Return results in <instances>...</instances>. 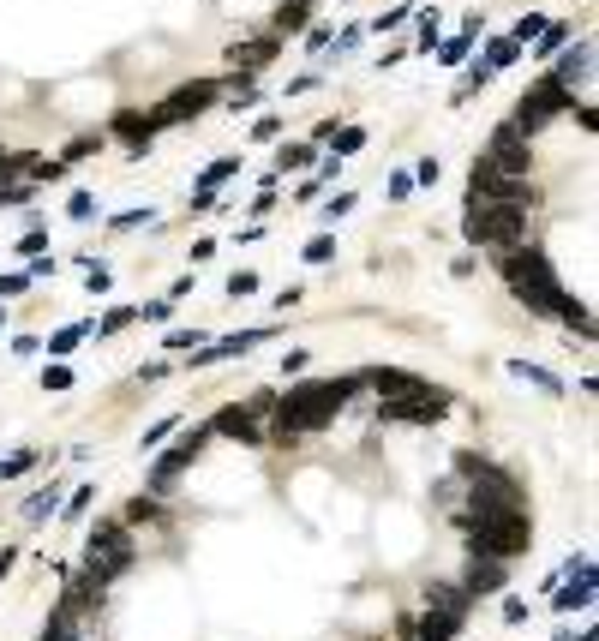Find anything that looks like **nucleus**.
I'll return each instance as SVG.
<instances>
[{
    "label": "nucleus",
    "instance_id": "obj_16",
    "mask_svg": "<svg viewBox=\"0 0 599 641\" xmlns=\"http://www.w3.org/2000/svg\"><path fill=\"white\" fill-rule=\"evenodd\" d=\"M587 66H594V48L581 42V48H569V55H558V66H552V79H558L563 90H576V84L587 79Z\"/></svg>",
    "mask_w": 599,
    "mask_h": 641
},
{
    "label": "nucleus",
    "instance_id": "obj_45",
    "mask_svg": "<svg viewBox=\"0 0 599 641\" xmlns=\"http://www.w3.org/2000/svg\"><path fill=\"white\" fill-rule=\"evenodd\" d=\"M390 198H414V174H390Z\"/></svg>",
    "mask_w": 599,
    "mask_h": 641
},
{
    "label": "nucleus",
    "instance_id": "obj_5",
    "mask_svg": "<svg viewBox=\"0 0 599 641\" xmlns=\"http://www.w3.org/2000/svg\"><path fill=\"white\" fill-rule=\"evenodd\" d=\"M126 563H132V534H126V521H97L90 540H84V576H97L102 587H108L114 576H126Z\"/></svg>",
    "mask_w": 599,
    "mask_h": 641
},
{
    "label": "nucleus",
    "instance_id": "obj_24",
    "mask_svg": "<svg viewBox=\"0 0 599 641\" xmlns=\"http://www.w3.org/2000/svg\"><path fill=\"white\" fill-rule=\"evenodd\" d=\"M563 42H569V24H539V42L527 48V55H539V61H552V55H563Z\"/></svg>",
    "mask_w": 599,
    "mask_h": 641
},
{
    "label": "nucleus",
    "instance_id": "obj_2",
    "mask_svg": "<svg viewBox=\"0 0 599 641\" xmlns=\"http://www.w3.org/2000/svg\"><path fill=\"white\" fill-rule=\"evenodd\" d=\"M498 270H503V282H510V294H516L527 312H539V318H558V306L569 300L563 294V282H558V270L545 264V252L539 246H510V252H498Z\"/></svg>",
    "mask_w": 599,
    "mask_h": 641
},
{
    "label": "nucleus",
    "instance_id": "obj_37",
    "mask_svg": "<svg viewBox=\"0 0 599 641\" xmlns=\"http://www.w3.org/2000/svg\"><path fill=\"white\" fill-rule=\"evenodd\" d=\"M228 294H234V300L258 294V276H252V270H234V276H228Z\"/></svg>",
    "mask_w": 599,
    "mask_h": 641
},
{
    "label": "nucleus",
    "instance_id": "obj_23",
    "mask_svg": "<svg viewBox=\"0 0 599 641\" xmlns=\"http://www.w3.org/2000/svg\"><path fill=\"white\" fill-rule=\"evenodd\" d=\"M521 61V42L516 37H492L485 42V66H492V72H503V66H516Z\"/></svg>",
    "mask_w": 599,
    "mask_h": 641
},
{
    "label": "nucleus",
    "instance_id": "obj_35",
    "mask_svg": "<svg viewBox=\"0 0 599 641\" xmlns=\"http://www.w3.org/2000/svg\"><path fill=\"white\" fill-rule=\"evenodd\" d=\"M419 48H426V55L438 48V6H432V13H419Z\"/></svg>",
    "mask_w": 599,
    "mask_h": 641
},
{
    "label": "nucleus",
    "instance_id": "obj_41",
    "mask_svg": "<svg viewBox=\"0 0 599 641\" xmlns=\"http://www.w3.org/2000/svg\"><path fill=\"white\" fill-rule=\"evenodd\" d=\"M156 222V210H126V216H114V228H150Z\"/></svg>",
    "mask_w": 599,
    "mask_h": 641
},
{
    "label": "nucleus",
    "instance_id": "obj_38",
    "mask_svg": "<svg viewBox=\"0 0 599 641\" xmlns=\"http://www.w3.org/2000/svg\"><path fill=\"white\" fill-rule=\"evenodd\" d=\"M336 258V240H306V264H330Z\"/></svg>",
    "mask_w": 599,
    "mask_h": 641
},
{
    "label": "nucleus",
    "instance_id": "obj_13",
    "mask_svg": "<svg viewBox=\"0 0 599 641\" xmlns=\"http://www.w3.org/2000/svg\"><path fill=\"white\" fill-rule=\"evenodd\" d=\"M485 162L503 168V174H527V132H516V121H503L485 144Z\"/></svg>",
    "mask_w": 599,
    "mask_h": 641
},
{
    "label": "nucleus",
    "instance_id": "obj_28",
    "mask_svg": "<svg viewBox=\"0 0 599 641\" xmlns=\"http://www.w3.org/2000/svg\"><path fill=\"white\" fill-rule=\"evenodd\" d=\"M468 48H474V37H468V30H461V37L438 42V61H443V66H461V61H468Z\"/></svg>",
    "mask_w": 599,
    "mask_h": 641
},
{
    "label": "nucleus",
    "instance_id": "obj_50",
    "mask_svg": "<svg viewBox=\"0 0 599 641\" xmlns=\"http://www.w3.org/2000/svg\"><path fill=\"white\" fill-rule=\"evenodd\" d=\"M503 618H510V623H527V605H521L516 594H510V600H503Z\"/></svg>",
    "mask_w": 599,
    "mask_h": 641
},
{
    "label": "nucleus",
    "instance_id": "obj_43",
    "mask_svg": "<svg viewBox=\"0 0 599 641\" xmlns=\"http://www.w3.org/2000/svg\"><path fill=\"white\" fill-rule=\"evenodd\" d=\"M539 24H545V19H539V13H527V19H521L510 37H516V42H534V37H539Z\"/></svg>",
    "mask_w": 599,
    "mask_h": 641
},
{
    "label": "nucleus",
    "instance_id": "obj_22",
    "mask_svg": "<svg viewBox=\"0 0 599 641\" xmlns=\"http://www.w3.org/2000/svg\"><path fill=\"white\" fill-rule=\"evenodd\" d=\"M426 605H438V611H461V618H468V594L450 587V581H432V587H426Z\"/></svg>",
    "mask_w": 599,
    "mask_h": 641
},
{
    "label": "nucleus",
    "instance_id": "obj_4",
    "mask_svg": "<svg viewBox=\"0 0 599 641\" xmlns=\"http://www.w3.org/2000/svg\"><path fill=\"white\" fill-rule=\"evenodd\" d=\"M527 210H534V204H468V222H461V234H468V246L510 252V246L527 240Z\"/></svg>",
    "mask_w": 599,
    "mask_h": 641
},
{
    "label": "nucleus",
    "instance_id": "obj_17",
    "mask_svg": "<svg viewBox=\"0 0 599 641\" xmlns=\"http://www.w3.org/2000/svg\"><path fill=\"white\" fill-rule=\"evenodd\" d=\"M366 384L378 390V401H390V396H408L419 378H414V372H401V366H378V372H366Z\"/></svg>",
    "mask_w": 599,
    "mask_h": 641
},
{
    "label": "nucleus",
    "instance_id": "obj_51",
    "mask_svg": "<svg viewBox=\"0 0 599 641\" xmlns=\"http://www.w3.org/2000/svg\"><path fill=\"white\" fill-rule=\"evenodd\" d=\"M6 168H30V156H6V150H0V174H6Z\"/></svg>",
    "mask_w": 599,
    "mask_h": 641
},
{
    "label": "nucleus",
    "instance_id": "obj_30",
    "mask_svg": "<svg viewBox=\"0 0 599 641\" xmlns=\"http://www.w3.org/2000/svg\"><path fill=\"white\" fill-rule=\"evenodd\" d=\"M126 324H139V306H114V312L97 324V336H114V330H126Z\"/></svg>",
    "mask_w": 599,
    "mask_h": 641
},
{
    "label": "nucleus",
    "instance_id": "obj_11",
    "mask_svg": "<svg viewBox=\"0 0 599 641\" xmlns=\"http://www.w3.org/2000/svg\"><path fill=\"white\" fill-rule=\"evenodd\" d=\"M222 97V79H192V84H180L174 97L162 102L156 114H150V126H174V121H192V114H204L210 102Z\"/></svg>",
    "mask_w": 599,
    "mask_h": 641
},
{
    "label": "nucleus",
    "instance_id": "obj_26",
    "mask_svg": "<svg viewBox=\"0 0 599 641\" xmlns=\"http://www.w3.org/2000/svg\"><path fill=\"white\" fill-rule=\"evenodd\" d=\"M306 0H282V13H276V37H294V30H306Z\"/></svg>",
    "mask_w": 599,
    "mask_h": 641
},
{
    "label": "nucleus",
    "instance_id": "obj_6",
    "mask_svg": "<svg viewBox=\"0 0 599 641\" xmlns=\"http://www.w3.org/2000/svg\"><path fill=\"white\" fill-rule=\"evenodd\" d=\"M468 204H534V181L527 174H503L479 156L468 168Z\"/></svg>",
    "mask_w": 599,
    "mask_h": 641
},
{
    "label": "nucleus",
    "instance_id": "obj_27",
    "mask_svg": "<svg viewBox=\"0 0 599 641\" xmlns=\"http://www.w3.org/2000/svg\"><path fill=\"white\" fill-rule=\"evenodd\" d=\"M234 174H240V156L210 162V168H204V181H198V192H210V186H222V181H234Z\"/></svg>",
    "mask_w": 599,
    "mask_h": 641
},
{
    "label": "nucleus",
    "instance_id": "obj_15",
    "mask_svg": "<svg viewBox=\"0 0 599 641\" xmlns=\"http://www.w3.org/2000/svg\"><path fill=\"white\" fill-rule=\"evenodd\" d=\"M461 623H468L461 611H438V605H426V618L414 623V636H419V641H456Z\"/></svg>",
    "mask_w": 599,
    "mask_h": 641
},
{
    "label": "nucleus",
    "instance_id": "obj_25",
    "mask_svg": "<svg viewBox=\"0 0 599 641\" xmlns=\"http://www.w3.org/2000/svg\"><path fill=\"white\" fill-rule=\"evenodd\" d=\"M84 336H97V330H90V324H66V330H55V336H48V354H55V360H66Z\"/></svg>",
    "mask_w": 599,
    "mask_h": 641
},
{
    "label": "nucleus",
    "instance_id": "obj_3",
    "mask_svg": "<svg viewBox=\"0 0 599 641\" xmlns=\"http://www.w3.org/2000/svg\"><path fill=\"white\" fill-rule=\"evenodd\" d=\"M468 545H474V558H516L534 545V527H527V510L521 503H479L474 516L456 521Z\"/></svg>",
    "mask_w": 599,
    "mask_h": 641
},
{
    "label": "nucleus",
    "instance_id": "obj_33",
    "mask_svg": "<svg viewBox=\"0 0 599 641\" xmlns=\"http://www.w3.org/2000/svg\"><path fill=\"white\" fill-rule=\"evenodd\" d=\"M156 516H162L156 498H132V503H126V527H132V521H156Z\"/></svg>",
    "mask_w": 599,
    "mask_h": 641
},
{
    "label": "nucleus",
    "instance_id": "obj_7",
    "mask_svg": "<svg viewBox=\"0 0 599 641\" xmlns=\"http://www.w3.org/2000/svg\"><path fill=\"white\" fill-rule=\"evenodd\" d=\"M443 414H450V390H432L426 378H419L408 396L384 401V420H390V426H438Z\"/></svg>",
    "mask_w": 599,
    "mask_h": 641
},
{
    "label": "nucleus",
    "instance_id": "obj_48",
    "mask_svg": "<svg viewBox=\"0 0 599 641\" xmlns=\"http://www.w3.org/2000/svg\"><path fill=\"white\" fill-rule=\"evenodd\" d=\"M168 348H204V330H174V336H168Z\"/></svg>",
    "mask_w": 599,
    "mask_h": 641
},
{
    "label": "nucleus",
    "instance_id": "obj_40",
    "mask_svg": "<svg viewBox=\"0 0 599 641\" xmlns=\"http://www.w3.org/2000/svg\"><path fill=\"white\" fill-rule=\"evenodd\" d=\"M438 174H443V168H438V156H426V162L414 168V186H438Z\"/></svg>",
    "mask_w": 599,
    "mask_h": 641
},
{
    "label": "nucleus",
    "instance_id": "obj_44",
    "mask_svg": "<svg viewBox=\"0 0 599 641\" xmlns=\"http://www.w3.org/2000/svg\"><path fill=\"white\" fill-rule=\"evenodd\" d=\"M42 384H48V390H72V372H66V366H48Z\"/></svg>",
    "mask_w": 599,
    "mask_h": 641
},
{
    "label": "nucleus",
    "instance_id": "obj_52",
    "mask_svg": "<svg viewBox=\"0 0 599 641\" xmlns=\"http://www.w3.org/2000/svg\"><path fill=\"white\" fill-rule=\"evenodd\" d=\"M6 569H13V552H0V576H6Z\"/></svg>",
    "mask_w": 599,
    "mask_h": 641
},
{
    "label": "nucleus",
    "instance_id": "obj_36",
    "mask_svg": "<svg viewBox=\"0 0 599 641\" xmlns=\"http://www.w3.org/2000/svg\"><path fill=\"white\" fill-rule=\"evenodd\" d=\"M168 432H180V420H156V426H150V432H144V450H162V443H168Z\"/></svg>",
    "mask_w": 599,
    "mask_h": 641
},
{
    "label": "nucleus",
    "instance_id": "obj_34",
    "mask_svg": "<svg viewBox=\"0 0 599 641\" xmlns=\"http://www.w3.org/2000/svg\"><path fill=\"white\" fill-rule=\"evenodd\" d=\"M66 216H72V222H90V216H97V198H90V192H72V198H66Z\"/></svg>",
    "mask_w": 599,
    "mask_h": 641
},
{
    "label": "nucleus",
    "instance_id": "obj_32",
    "mask_svg": "<svg viewBox=\"0 0 599 641\" xmlns=\"http://www.w3.org/2000/svg\"><path fill=\"white\" fill-rule=\"evenodd\" d=\"M330 139H336V156H354L359 144H366V132H359V126H342V132L330 126Z\"/></svg>",
    "mask_w": 599,
    "mask_h": 641
},
{
    "label": "nucleus",
    "instance_id": "obj_20",
    "mask_svg": "<svg viewBox=\"0 0 599 641\" xmlns=\"http://www.w3.org/2000/svg\"><path fill=\"white\" fill-rule=\"evenodd\" d=\"M510 378L534 384V390H545V396H558V390H563V378H558V372H545V366H527V360H510Z\"/></svg>",
    "mask_w": 599,
    "mask_h": 641
},
{
    "label": "nucleus",
    "instance_id": "obj_39",
    "mask_svg": "<svg viewBox=\"0 0 599 641\" xmlns=\"http://www.w3.org/2000/svg\"><path fill=\"white\" fill-rule=\"evenodd\" d=\"M24 288H30V276H19V270H13V276H0V300H19Z\"/></svg>",
    "mask_w": 599,
    "mask_h": 641
},
{
    "label": "nucleus",
    "instance_id": "obj_29",
    "mask_svg": "<svg viewBox=\"0 0 599 641\" xmlns=\"http://www.w3.org/2000/svg\"><path fill=\"white\" fill-rule=\"evenodd\" d=\"M312 162H318V156H312V144H288V150H282V162H276V168H282V174H288V168H294V174H300V168H312Z\"/></svg>",
    "mask_w": 599,
    "mask_h": 641
},
{
    "label": "nucleus",
    "instance_id": "obj_18",
    "mask_svg": "<svg viewBox=\"0 0 599 641\" xmlns=\"http://www.w3.org/2000/svg\"><path fill=\"white\" fill-rule=\"evenodd\" d=\"M276 61V37H258V42H246V48H234V66H240V79H252L258 66Z\"/></svg>",
    "mask_w": 599,
    "mask_h": 641
},
{
    "label": "nucleus",
    "instance_id": "obj_12",
    "mask_svg": "<svg viewBox=\"0 0 599 641\" xmlns=\"http://www.w3.org/2000/svg\"><path fill=\"white\" fill-rule=\"evenodd\" d=\"M270 408V396H258V401H246V408H222L216 420H210V438H234V443H264V432H258V414Z\"/></svg>",
    "mask_w": 599,
    "mask_h": 641
},
{
    "label": "nucleus",
    "instance_id": "obj_19",
    "mask_svg": "<svg viewBox=\"0 0 599 641\" xmlns=\"http://www.w3.org/2000/svg\"><path fill=\"white\" fill-rule=\"evenodd\" d=\"M114 132L132 139V150H150V132H156V126H150V114H132V108H126V114H114Z\"/></svg>",
    "mask_w": 599,
    "mask_h": 641
},
{
    "label": "nucleus",
    "instance_id": "obj_1",
    "mask_svg": "<svg viewBox=\"0 0 599 641\" xmlns=\"http://www.w3.org/2000/svg\"><path fill=\"white\" fill-rule=\"evenodd\" d=\"M359 378H312V384H294L288 396L276 401V414H270V438L276 443H300L312 438L318 426H330L354 401Z\"/></svg>",
    "mask_w": 599,
    "mask_h": 641
},
{
    "label": "nucleus",
    "instance_id": "obj_49",
    "mask_svg": "<svg viewBox=\"0 0 599 641\" xmlns=\"http://www.w3.org/2000/svg\"><path fill=\"white\" fill-rule=\"evenodd\" d=\"M348 210H354V192H336V198L324 204V216H348Z\"/></svg>",
    "mask_w": 599,
    "mask_h": 641
},
{
    "label": "nucleus",
    "instance_id": "obj_46",
    "mask_svg": "<svg viewBox=\"0 0 599 641\" xmlns=\"http://www.w3.org/2000/svg\"><path fill=\"white\" fill-rule=\"evenodd\" d=\"M492 79H498V72H492L485 61H474V66H468V90H479V84H492Z\"/></svg>",
    "mask_w": 599,
    "mask_h": 641
},
{
    "label": "nucleus",
    "instance_id": "obj_9",
    "mask_svg": "<svg viewBox=\"0 0 599 641\" xmlns=\"http://www.w3.org/2000/svg\"><path fill=\"white\" fill-rule=\"evenodd\" d=\"M569 90H563L558 79H552V72H545V79L534 84V90H527V97H521V108H516V132H539V126L545 121H558L563 108H569Z\"/></svg>",
    "mask_w": 599,
    "mask_h": 641
},
{
    "label": "nucleus",
    "instance_id": "obj_42",
    "mask_svg": "<svg viewBox=\"0 0 599 641\" xmlns=\"http://www.w3.org/2000/svg\"><path fill=\"white\" fill-rule=\"evenodd\" d=\"M90 150H102V139H72V144H66V162H84Z\"/></svg>",
    "mask_w": 599,
    "mask_h": 641
},
{
    "label": "nucleus",
    "instance_id": "obj_31",
    "mask_svg": "<svg viewBox=\"0 0 599 641\" xmlns=\"http://www.w3.org/2000/svg\"><path fill=\"white\" fill-rule=\"evenodd\" d=\"M37 468V450H13V456L0 461V480H13V474H30Z\"/></svg>",
    "mask_w": 599,
    "mask_h": 641
},
{
    "label": "nucleus",
    "instance_id": "obj_8",
    "mask_svg": "<svg viewBox=\"0 0 599 641\" xmlns=\"http://www.w3.org/2000/svg\"><path fill=\"white\" fill-rule=\"evenodd\" d=\"M456 468L468 474V492H474V510L479 503H521V485L503 474V468H492V461L479 456H456Z\"/></svg>",
    "mask_w": 599,
    "mask_h": 641
},
{
    "label": "nucleus",
    "instance_id": "obj_14",
    "mask_svg": "<svg viewBox=\"0 0 599 641\" xmlns=\"http://www.w3.org/2000/svg\"><path fill=\"white\" fill-rule=\"evenodd\" d=\"M503 587H510L503 558H474V569H468V581H461V594H468V600H485V594H503Z\"/></svg>",
    "mask_w": 599,
    "mask_h": 641
},
{
    "label": "nucleus",
    "instance_id": "obj_53",
    "mask_svg": "<svg viewBox=\"0 0 599 641\" xmlns=\"http://www.w3.org/2000/svg\"><path fill=\"white\" fill-rule=\"evenodd\" d=\"M306 6H312V0H306Z\"/></svg>",
    "mask_w": 599,
    "mask_h": 641
},
{
    "label": "nucleus",
    "instance_id": "obj_10",
    "mask_svg": "<svg viewBox=\"0 0 599 641\" xmlns=\"http://www.w3.org/2000/svg\"><path fill=\"white\" fill-rule=\"evenodd\" d=\"M204 443H210V426H192V432H186V438H180L174 450H168V456L150 468V492H174L180 474H186V468L204 456Z\"/></svg>",
    "mask_w": 599,
    "mask_h": 641
},
{
    "label": "nucleus",
    "instance_id": "obj_21",
    "mask_svg": "<svg viewBox=\"0 0 599 641\" xmlns=\"http://www.w3.org/2000/svg\"><path fill=\"white\" fill-rule=\"evenodd\" d=\"M55 510H60V480H48L42 492H30V498H24V521H48Z\"/></svg>",
    "mask_w": 599,
    "mask_h": 641
},
{
    "label": "nucleus",
    "instance_id": "obj_47",
    "mask_svg": "<svg viewBox=\"0 0 599 641\" xmlns=\"http://www.w3.org/2000/svg\"><path fill=\"white\" fill-rule=\"evenodd\" d=\"M42 246H48V234H42V228H30V234H24V240H19V252H24V258H37Z\"/></svg>",
    "mask_w": 599,
    "mask_h": 641
}]
</instances>
